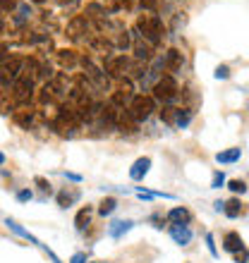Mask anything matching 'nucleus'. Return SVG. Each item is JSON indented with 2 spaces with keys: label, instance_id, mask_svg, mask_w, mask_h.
<instances>
[{
  "label": "nucleus",
  "instance_id": "8",
  "mask_svg": "<svg viewBox=\"0 0 249 263\" xmlns=\"http://www.w3.org/2000/svg\"><path fill=\"white\" fill-rule=\"evenodd\" d=\"M132 50H134V58H137L139 63H146V60H151L153 58V46L146 41V39H141L139 34H137V39H134Z\"/></svg>",
  "mask_w": 249,
  "mask_h": 263
},
{
  "label": "nucleus",
  "instance_id": "21",
  "mask_svg": "<svg viewBox=\"0 0 249 263\" xmlns=\"http://www.w3.org/2000/svg\"><path fill=\"white\" fill-rule=\"evenodd\" d=\"M79 199V192H69L67 194V189H65V192H62V194H58V203H60L62 208H67V206H72V203H75V201Z\"/></svg>",
  "mask_w": 249,
  "mask_h": 263
},
{
  "label": "nucleus",
  "instance_id": "26",
  "mask_svg": "<svg viewBox=\"0 0 249 263\" xmlns=\"http://www.w3.org/2000/svg\"><path fill=\"white\" fill-rule=\"evenodd\" d=\"M139 5L144 12H156L158 10V0H139Z\"/></svg>",
  "mask_w": 249,
  "mask_h": 263
},
{
  "label": "nucleus",
  "instance_id": "20",
  "mask_svg": "<svg viewBox=\"0 0 249 263\" xmlns=\"http://www.w3.org/2000/svg\"><path fill=\"white\" fill-rule=\"evenodd\" d=\"M115 208H118V199H113V196H105V199L101 201V206H98V213H101V215H111Z\"/></svg>",
  "mask_w": 249,
  "mask_h": 263
},
{
  "label": "nucleus",
  "instance_id": "36",
  "mask_svg": "<svg viewBox=\"0 0 249 263\" xmlns=\"http://www.w3.org/2000/svg\"><path fill=\"white\" fill-rule=\"evenodd\" d=\"M5 46H0V65H3V63H5V58H7V53H5Z\"/></svg>",
  "mask_w": 249,
  "mask_h": 263
},
{
  "label": "nucleus",
  "instance_id": "4",
  "mask_svg": "<svg viewBox=\"0 0 249 263\" xmlns=\"http://www.w3.org/2000/svg\"><path fill=\"white\" fill-rule=\"evenodd\" d=\"M34 79L36 77L24 69L20 74V79L12 84V98L17 103H27L29 98H31V93H34Z\"/></svg>",
  "mask_w": 249,
  "mask_h": 263
},
{
  "label": "nucleus",
  "instance_id": "5",
  "mask_svg": "<svg viewBox=\"0 0 249 263\" xmlns=\"http://www.w3.org/2000/svg\"><path fill=\"white\" fill-rule=\"evenodd\" d=\"M182 65H185V55H182V50H177V48L166 50V55H163V69L170 72V77L177 74V72L182 69Z\"/></svg>",
  "mask_w": 249,
  "mask_h": 263
},
{
  "label": "nucleus",
  "instance_id": "31",
  "mask_svg": "<svg viewBox=\"0 0 249 263\" xmlns=\"http://www.w3.org/2000/svg\"><path fill=\"white\" fill-rule=\"evenodd\" d=\"M31 192L29 189H22V192H17V201H31Z\"/></svg>",
  "mask_w": 249,
  "mask_h": 263
},
{
  "label": "nucleus",
  "instance_id": "18",
  "mask_svg": "<svg viewBox=\"0 0 249 263\" xmlns=\"http://www.w3.org/2000/svg\"><path fill=\"white\" fill-rule=\"evenodd\" d=\"M58 58H60L62 67H67V69H72L77 63H79V58H77L75 50H58Z\"/></svg>",
  "mask_w": 249,
  "mask_h": 263
},
{
  "label": "nucleus",
  "instance_id": "2",
  "mask_svg": "<svg viewBox=\"0 0 249 263\" xmlns=\"http://www.w3.org/2000/svg\"><path fill=\"white\" fill-rule=\"evenodd\" d=\"M153 110H156V98H153V96H144V93L134 96V98H132V103L127 105V112H130L137 122L149 120L153 115Z\"/></svg>",
  "mask_w": 249,
  "mask_h": 263
},
{
  "label": "nucleus",
  "instance_id": "9",
  "mask_svg": "<svg viewBox=\"0 0 249 263\" xmlns=\"http://www.w3.org/2000/svg\"><path fill=\"white\" fill-rule=\"evenodd\" d=\"M149 167H151V158H137L134 163H132V167H130V177L134 182H141L146 177V173H149Z\"/></svg>",
  "mask_w": 249,
  "mask_h": 263
},
{
  "label": "nucleus",
  "instance_id": "19",
  "mask_svg": "<svg viewBox=\"0 0 249 263\" xmlns=\"http://www.w3.org/2000/svg\"><path fill=\"white\" fill-rule=\"evenodd\" d=\"M89 222H91V208L86 206V208H82V211L77 213L75 228H77V230H86V228H89Z\"/></svg>",
  "mask_w": 249,
  "mask_h": 263
},
{
  "label": "nucleus",
  "instance_id": "28",
  "mask_svg": "<svg viewBox=\"0 0 249 263\" xmlns=\"http://www.w3.org/2000/svg\"><path fill=\"white\" fill-rule=\"evenodd\" d=\"M223 184H225V175H223V173H214V182H211V187L221 189Z\"/></svg>",
  "mask_w": 249,
  "mask_h": 263
},
{
  "label": "nucleus",
  "instance_id": "24",
  "mask_svg": "<svg viewBox=\"0 0 249 263\" xmlns=\"http://www.w3.org/2000/svg\"><path fill=\"white\" fill-rule=\"evenodd\" d=\"M14 122H17V125H22V127H31V122H34V115H31V112H14Z\"/></svg>",
  "mask_w": 249,
  "mask_h": 263
},
{
  "label": "nucleus",
  "instance_id": "11",
  "mask_svg": "<svg viewBox=\"0 0 249 263\" xmlns=\"http://www.w3.org/2000/svg\"><path fill=\"white\" fill-rule=\"evenodd\" d=\"M170 237L175 239V244L187 247V244L192 242V230L187 228V225H173V228H170Z\"/></svg>",
  "mask_w": 249,
  "mask_h": 263
},
{
  "label": "nucleus",
  "instance_id": "7",
  "mask_svg": "<svg viewBox=\"0 0 249 263\" xmlns=\"http://www.w3.org/2000/svg\"><path fill=\"white\" fill-rule=\"evenodd\" d=\"M132 98H134V93H132V84H122L118 91H113L111 105L113 108H118V110H124V108L132 103Z\"/></svg>",
  "mask_w": 249,
  "mask_h": 263
},
{
  "label": "nucleus",
  "instance_id": "12",
  "mask_svg": "<svg viewBox=\"0 0 249 263\" xmlns=\"http://www.w3.org/2000/svg\"><path fill=\"white\" fill-rule=\"evenodd\" d=\"M108 14H111V12H108L103 5H98V3H89V5H86V17H89V22L96 20L98 27L103 24V20H108Z\"/></svg>",
  "mask_w": 249,
  "mask_h": 263
},
{
  "label": "nucleus",
  "instance_id": "22",
  "mask_svg": "<svg viewBox=\"0 0 249 263\" xmlns=\"http://www.w3.org/2000/svg\"><path fill=\"white\" fill-rule=\"evenodd\" d=\"M5 225H7V228H10V230H14L17 235H22V237H24V239H29V242L39 244V239H36V237H31V235H29V232H27V230H22V228H20V225H17V222H14V220H10V218H7V220H5Z\"/></svg>",
  "mask_w": 249,
  "mask_h": 263
},
{
  "label": "nucleus",
  "instance_id": "38",
  "mask_svg": "<svg viewBox=\"0 0 249 263\" xmlns=\"http://www.w3.org/2000/svg\"><path fill=\"white\" fill-rule=\"evenodd\" d=\"M31 3H43V0H31Z\"/></svg>",
  "mask_w": 249,
  "mask_h": 263
},
{
  "label": "nucleus",
  "instance_id": "17",
  "mask_svg": "<svg viewBox=\"0 0 249 263\" xmlns=\"http://www.w3.org/2000/svg\"><path fill=\"white\" fill-rule=\"evenodd\" d=\"M242 201L240 199H230V201H225V208H223V213L228 215V218H240L242 215Z\"/></svg>",
  "mask_w": 249,
  "mask_h": 263
},
{
  "label": "nucleus",
  "instance_id": "14",
  "mask_svg": "<svg viewBox=\"0 0 249 263\" xmlns=\"http://www.w3.org/2000/svg\"><path fill=\"white\" fill-rule=\"evenodd\" d=\"M189 211L187 208H182V206H177V208H173V211H168V215H166V220H170L173 225H187L189 222Z\"/></svg>",
  "mask_w": 249,
  "mask_h": 263
},
{
  "label": "nucleus",
  "instance_id": "35",
  "mask_svg": "<svg viewBox=\"0 0 249 263\" xmlns=\"http://www.w3.org/2000/svg\"><path fill=\"white\" fill-rule=\"evenodd\" d=\"M65 177H67V180H72V182H79V180H82V177H79V175H75V173H65Z\"/></svg>",
  "mask_w": 249,
  "mask_h": 263
},
{
  "label": "nucleus",
  "instance_id": "27",
  "mask_svg": "<svg viewBox=\"0 0 249 263\" xmlns=\"http://www.w3.org/2000/svg\"><path fill=\"white\" fill-rule=\"evenodd\" d=\"M228 77H230L228 65H218V67H216V79H228Z\"/></svg>",
  "mask_w": 249,
  "mask_h": 263
},
{
  "label": "nucleus",
  "instance_id": "1",
  "mask_svg": "<svg viewBox=\"0 0 249 263\" xmlns=\"http://www.w3.org/2000/svg\"><path fill=\"white\" fill-rule=\"evenodd\" d=\"M134 31H137L141 39L151 43V46H158L163 41V36H166V27H163V22L156 12H141L137 17V24H134Z\"/></svg>",
  "mask_w": 249,
  "mask_h": 263
},
{
  "label": "nucleus",
  "instance_id": "33",
  "mask_svg": "<svg viewBox=\"0 0 249 263\" xmlns=\"http://www.w3.org/2000/svg\"><path fill=\"white\" fill-rule=\"evenodd\" d=\"M69 263H86V254H75Z\"/></svg>",
  "mask_w": 249,
  "mask_h": 263
},
{
  "label": "nucleus",
  "instance_id": "3",
  "mask_svg": "<svg viewBox=\"0 0 249 263\" xmlns=\"http://www.w3.org/2000/svg\"><path fill=\"white\" fill-rule=\"evenodd\" d=\"M153 98L158 101V103L168 105V103H173L175 98H177V93H180V86H177V82H175L173 77L168 74V77H161L158 82L153 84Z\"/></svg>",
  "mask_w": 249,
  "mask_h": 263
},
{
  "label": "nucleus",
  "instance_id": "32",
  "mask_svg": "<svg viewBox=\"0 0 249 263\" xmlns=\"http://www.w3.org/2000/svg\"><path fill=\"white\" fill-rule=\"evenodd\" d=\"M36 184H39V187H41L43 192H48V194H50V184H48L46 180H43V177H36Z\"/></svg>",
  "mask_w": 249,
  "mask_h": 263
},
{
  "label": "nucleus",
  "instance_id": "6",
  "mask_svg": "<svg viewBox=\"0 0 249 263\" xmlns=\"http://www.w3.org/2000/svg\"><path fill=\"white\" fill-rule=\"evenodd\" d=\"M86 31H89V17H86V14H77V17H72V20H69L67 36L72 39V41H79Z\"/></svg>",
  "mask_w": 249,
  "mask_h": 263
},
{
  "label": "nucleus",
  "instance_id": "25",
  "mask_svg": "<svg viewBox=\"0 0 249 263\" xmlns=\"http://www.w3.org/2000/svg\"><path fill=\"white\" fill-rule=\"evenodd\" d=\"M228 189H230V192H235V194H244V192H247V184H244L242 180H230L228 182Z\"/></svg>",
  "mask_w": 249,
  "mask_h": 263
},
{
  "label": "nucleus",
  "instance_id": "16",
  "mask_svg": "<svg viewBox=\"0 0 249 263\" xmlns=\"http://www.w3.org/2000/svg\"><path fill=\"white\" fill-rule=\"evenodd\" d=\"M189 122H192V110H189V108H175V122L173 125L177 127V129H185Z\"/></svg>",
  "mask_w": 249,
  "mask_h": 263
},
{
  "label": "nucleus",
  "instance_id": "37",
  "mask_svg": "<svg viewBox=\"0 0 249 263\" xmlns=\"http://www.w3.org/2000/svg\"><path fill=\"white\" fill-rule=\"evenodd\" d=\"M3 163H5V153H0V165H3Z\"/></svg>",
  "mask_w": 249,
  "mask_h": 263
},
{
  "label": "nucleus",
  "instance_id": "34",
  "mask_svg": "<svg viewBox=\"0 0 249 263\" xmlns=\"http://www.w3.org/2000/svg\"><path fill=\"white\" fill-rule=\"evenodd\" d=\"M134 3H137V0H120V7H124V10H132V7H134Z\"/></svg>",
  "mask_w": 249,
  "mask_h": 263
},
{
  "label": "nucleus",
  "instance_id": "15",
  "mask_svg": "<svg viewBox=\"0 0 249 263\" xmlns=\"http://www.w3.org/2000/svg\"><path fill=\"white\" fill-rule=\"evenodd\" d=\"M240 158H242V148H228V151L216 153V163H221V165H230V163H237Z\"/></svg>",
  "mask_w": 249,
  "mask_h": 263
},
{
  "label": "nucleus",
  "instance_id": "10",
  "mask_svg": "<svg viewBox=\"0 0 249 263\" xmlns=\"http://www.w3.org/2000/svg\"><path fill=\"white\" fill-rule=\"evenodd\" d=\"M223 249L230 251V254H240V251L244 249V244H242V237H240V232H228V235L223 237Z\"/></svg>",
  "mask_w": 249,
  "mask_h": 263
},
{
  "label": "nucleus",
  "instance_id": "39",
  "mask_svg": "<svg viewBox=\"0 0 249 263\" xmlns=\"http://www.w3.org/2000/svg\"><path fill=\"white\" fill-rule=\"evenodd\" d=\"M247 110H249V105H247Z\"/></svg>",
  "mask_w": 249,
  "mask_h": 263
},
{
  "label": "nucleus",
  "instance_id": "29",
  "mask_svg": "<svg viewBox=\"0 0 249 263\" xmlns=\"http://www.w3.org/2000/svg\"><path fill=\"white\" fill-rule=\"evenodd\" d=\"M79 3H82V0H60V5L65 7V10H69V12H72V10H77V7H79Z\"/></svg>",
  "mask_w": 249,
  "mask_h": 263
},
{
  "label": "nucleus",
  "instance_id": "13",
  "mask_svg": "<svg viewBox=\"0 0 249 263\" xmlns=\"http://www.w3.org/2000/svg\"><path fill=\"white\" fill-rule=\"evenodd\" d=\"M132 228H134V220H115V222H111L108 235H111L113 239H120V237H122L124 232H130Z\"/></svg>",
  "mask_w": 249,
  "mask_h": 263
},
{
  "label": "nucleus",
  "instance_id": "23",
  "mask_svg": "<svg viewBox=\"0 0 249 263\" xmlns=\"http://www.w3.org/2000/svg\"><path fill=\"white\" fill-rule=\"evenodd\" d=\"M29 17H31V7H29L27 3H22V5L17 7V17H14V22H17V24H24Z\"/></svg>",
  "mask_w": 249,
  "mask_h": 263
},
{
  "label": "nucleus",
  "instance_id": "30",
  "mask_svg": "<svg viewBox=\"0 0 249 263\" xmlns=\"http://www.w3.org/2000/svg\"><path fill=\"white\" fill-rule=\"evenodd\" d=\"M206 244H208V251H211V256H218V249H216V244H214V235H211V232L206 235Z\"/></svg>",
  "mask_w": 249,
  "mask_h": 263
}]
</instances>
